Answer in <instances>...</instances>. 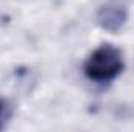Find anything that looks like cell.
Here are the masks:
<instances>
[{
  "mask_svg": "<svg viewBox=\"0 0 134 132\" xmlns=\"http://www.w3.org/2000/svg\"><path fill=\"white\" fill-rule=\"evenodd\" d=\"M125 68L122 51L111 44H103L95 48L86 59L83 71L87 79L97 84L112 82Z\"/></svg>",
  "mask_w": 134,
  "mask_h": 132,
  "instance_id": "cell-1",
  "label": "cell"
},
{
  "mask_svg": "<svg viewBox=\"0 0 134 132\" xmlns=\"http://www.w3.org/2000/svg\"><path fill=\"white\" fill-rule=\"evenodd\" d=\"M126 17H128V11H126V6L117 0H111L108 3H104L98 9L97 13V22L103 30L106 31H111V33H115L119 31L125 22H126Z\"/></svg>",
  "mask_w": 134,
  "mask_h": 132,
  "instance_id": "cell-2",
  "label": "cell"
},
{
  "mask_svg": "<svg viewBox=\"0 0 134 132\" xmlns=\"http://www.w3.org/2000/svg\"><path fill=\"white\" fill-rule=\"evenodd\" d=\"M9 117H11V109H9L8 103L0 99V131L6 126V121L9 120Z\"/></svg>",
  "mask_w": 134,
  "mask_h": 132,
  "instance_id": "cell-3",
  "label": "cell"
}]
</instances>
